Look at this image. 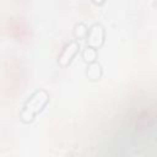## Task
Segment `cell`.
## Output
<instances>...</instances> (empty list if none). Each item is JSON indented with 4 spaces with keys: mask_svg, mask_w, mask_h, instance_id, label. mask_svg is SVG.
<instances>
[{
    "mask_svg": "<svg viewBox=\"0 0 157 157\" xmlns=\"http://www.w3.org/2000/svg\"><path fill=\"white\" fill-rule=\"evenodd\" d=\"M48 102V94L44 91H38L36 92L26 103L22 113H21V118L23 121H31L37 113H39L42 110V108L45 105V103Z\"/></svg>",
    "mask_w": 157,
    "mask_h": 157,
    "instance_id": "obj_1",
    "label": "cell"
},
{
    "mask_svg": "<svg viewBox=\"0 0 157 157\" xmlns=\"http://www.w3.org/2000/svg\"><path fill=\"white\" fill-rule=\"evenodd\" d=\"M5 32L16 38L17 40H26L31 33L29 29L27 27V25L23 21H18V20H11L5 25Z\"/></svg>",
    "mask_w": 157,
    "mask_h": 157,
    "instance_id": "obj_2",
    "label": "cell"
},
{
    "mask_svg": "<svg viewBox=\"0 0 157 157\" xmlns=\"http://www.w3.org/2000/svg\"><path fill=\"white\" fill-rule=\"evenodd\" d=\"M156 119V112L152 109H144L139 112L132 119V126L136 131H142L150 128Z\"/></svg>",
    "mask_w": 157,
    "mask_h": 157,
    "instance_id": "obj_3",
    "label": "cell"
},
{
    "mask_svg": "<svg viewBox=\"0 0 157 157\" xmlns=\"http://www.w3.org/2000/svg\"><path fill=\"white\" fill-rule=\"evenodd\" d=\"M76 50H77V45H76V44H74V43H72V44H70L67 48H65V49H64V52H63V54H61V56H60V59H59L60 64L65 66V65L70 61V59L75 55Z\"/></svg>",
    "mask_w": 157,
    "mask_h": 157,
    "instance_id": "obj_4",
    "label": "cell"
},
{
    "mask_svg": "<svg viewBox=\"0 0 157 157\" xmlns=\"http://www.w3.org/2000/svg\"><path fill=\"white\" fill-rule=\"evenodd\" d=\"M103 38V31L99 26H94L90 32V44L99 45Z\"/></svg>",
    "mask_w": 157,
    "mask_h": 157,
    "instance_id": "obj_5",
    "label": "cell"
}]
</instances>
